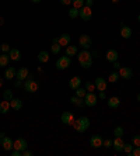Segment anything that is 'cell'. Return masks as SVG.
I'll list each match as a JSON object with an SVG mask.
<instances>
[{"label": "cell", "instance_id": "30bf717a", "mask_svg": "<svg viewBox=\"0 0 140 156\" xmlns=\"http://www.w3.org/2000/svg\"><path fill=\"white\" fill-rule=\"evenodd\" d=\"M102 144H104V139H102V136L101 135H93L90 139V145L93 146V148L98 149L102 146Z\"/></svg>", "mask_w": 140, "mask_h": 156}, {"label": "cell", "instance_id": "83f0119b", "mask_svg": "<svg viewBox=\"0 0 140 156\" xmlns=\"http://www.w3.org/2000/svg\"><path fill=\"white\" fill-rule=\"evenodd\" d=\"M70 101H72V104L77 105L79 108H81L83 105H84V100H83V98H80V97H77V96H73V97L70 98Z\"/></svg>", "mask_w": 140, "mask_h": 156}, {"label": "cell", "instance_id": "ffe728a7", "mask_svg": "<svg viewBox=\"0 0 140 156\" xmlns=\"http://www.w3.org/2000/svg\"><path fill=\"white\" fill-rule=\"evenodd\" d=\"M70 41H72V37L69 35V34H62L59 37V45L60 47H67L70 45Z\"/></svg>", "mask_w": 140, "mask_h": 156}, {"label": "cell", "instance_id": "f35d334b", "mask_svg": "<svg viewBox=\"0 0 140 156\" xmlns=\"http://www.w3.org/2000/svg\"><path fill=\"white\" fill-rule=\"evenodd\" d=\"M132 144H133V146H140V135H135L133 136Z\"/></svg>", "mask_w": 140, "mask_h": 156}, {"label": "cell", "instance_id": "f546056e", "mask_svg": "<svg viewBox=\"0 0 140 156\" xmlns=\"http://www.w3.org/2000/svg\"><path fill=\"white\" fill-rule=\"evenodd\" d=\"M108 80L111 82V83H116L119 80V73L116 72V70H114V72H111V75H109V77H108Z\"/></svg>", "mask_w": 140, "mask_h": 156}, {"label": "cell", "instance_id": "7a4b0ae2", "mask_svg": "<svg viewBox=\"0 0 140 156\" xmlns=\"http://www.w3.org/2000/svg\"><path fill=\"white\" fill-rule=\"evenodd\" d=\"M88 127H90V118L88 117H80L73 122V128L77 132H86L88 129Z\"/></svg>", "mask_w": 140, "mask_h": 156}, {"label": "cell", "instance_id": "11a10c76", "mask_svg": "<svg viewBox=\"0 0 140 156\" xmlns=\"http://www.w3.org/2000/svg\"><path fill=\"white\" fill-rule=\"evenodd\" d=\"M0 84H2V77H0Z\"/></svg>", "mask_w": 140, "mask_h": 156}, {"label": "cell", "instance_id": "e0dca14e", "mask_svg": "<svg viewBox=\"0 0 140 156\" xmlns=\"http://www.w3.org/2000/svg\"><path fill=\"white\" fill-rule=\"evenodd\" d=\"M9 56H10L11 61H14V62H18L20 59H21V52L18 51L17 48H11L10 52H9Z\"/></svg>", "mask_w": 140, "mask_h": 156}, {"label": "cell", "instance_id": "d6a6232c", "mask_svg": "<svg viewBox=\"0 0 140 156\" xmlns=\"http://www.w3.org/2000/svg\"><path fill=\"white\" fill-rule=\"evenodd\" d=\"M79 9H74V7H72L70 10H69V17L70 18H77L79 17Z\"/></svg>", "mask_w": 140, "mask_h": 156}, {"label": "cell", "instance_id": "db71d44e", "mask_svg": "<svg viewBox=\"0 0 140 156\" xmlns=\"http://www.w3.org/2000/svg\"><path fill=\"white\" fill-rule=\"evenodd\" d=\"M137 18H139V23H140V13H139V16H137Z\"/></svg>", "mask_w": 140, "mask_h": 156}, {"label": "cell", "instance_id": "7c38bea8", "mask_svg": "<svg viewBox=\"0 0 140 156\" xmlns=\"http://www.w3.org/2000/svg\"><path fill=\"white\" fill-rule=\"evenodd\" d=\"M94 84H95V89L100 91H105L107 90V80L104 79V77H97L95 79V82H94Z\"/></svg>", "mask_w": 140, "mask_h": 156}, {"label": "cell", "instance_id": "f6af8a7d", "mask_svg": "<svg viewBox=\"0 0 140 156\" xmlns=\"http://www.w3.org/2000/svg\"><path fill=\"white\" fill-rule=\"evenodd\" d=\"M34 153L31 152V151H27V149H25V151H22V156H32Z\"/></svg>", "mask_w": 140, "mask_h": 156}, {"label": "cell", "instance_id": "3957f363", "mask_svg": "<svg viewBox=\"0 0 140 156\" xmlns=\"http://www.w3.org/2000/svg\"><path fill=\"white\" fill-rule=\"evenodd\" d=\"M84 104L88 105V107H95L98 103V96L94 93V91H87V94L84 96Z\"/></svg>", "mask_w": 140, "mask_h": 156}, {"label": "cell", "instance_id": "816d5d0a", "mask_svg": "<svg viewBox=\"0 0 140 156\" xmlns=\"http://www.w3.org/2000/svg\"><path fill=\"white\" fill-rule=\"evenodd\" d=\"M119 0H112V3H118Z\"/></svg>", "mask_w": 140, "mask_h": 156}, {"label": "cell", "instance_id": "cb8c5ba5", "mask_svg": "<svg viewBox=\"0 0 140 156\" xmlns=\"http://www.w3.org/2000/svg\"><path fill=\"white\" fill-rule=\"evenodd\" d=\"M119 104H121V98L119 97H111L108 100V107L109 108H118Z\"/></svg>", "mask_w": 140, "mask_h": 156}, {"label": "cell", "instance_id": "5bb4252c", "mask_svg": "<svg viewBox=\"0 0 140 156\" xmlns=\"http://www.w3.org/2000/svg\"><path fill=\"white\" fill-rule=\"evenodd\" d=\"M28 76H29V72H28V69H27L25 66L24 68H20V69L17 70V73H15V77H17L18 80H21V82L22 80H25Z\"/></svg>", "mask_w": 140, "mask_h": 156}, {"label": "cell", "instance_id": "e575fe53", "mask_svg": "<svg viewBox=\"0 0 140 156\" xmlns=\"http://www.w3.org/2000/svg\"><path fill=\"white\" fill-rule=\"evenodd\" d=\"M84 87H86L87 91H94V90H95V84H94L93 82H90V80H88V82H86Z\"/></svg>", "mask_w": 140, "mask_h": 156}, {"label": "cell", "instance_id": "c3c4849f", "mask_svg": "<svg viewBox=\"0 0 140 156\" xmlns=\"http://www.w3.org/2000/svg\"><path fill=\"white\" fill-rule=\"evenodd\" d=\"M15 87H21V80L17 79V82H15Z\"/></svg>", "mask_w": 140, "mask_h": 156}, {"label": "cell", "instance_id": "ee69618b", "mask_svg": "<svg viewBox=\"0 0 140 156\" xmlns=\"http://www.w3.org/2000/svg\"><path fill=\"white\" fill-rule=\"evenodd\" d=\"M84 4H86V6H88V7H93V6H94V0H86V2H84Z\"/></svg>", "mask_w": 140, "mask_h": 156}, {"label": "cell", "instance_id": "8fae6325", "mask_svg": "<svg viewBox=\"0 0 140 156\" xmlns=\"http://www.w3.org/2000/svg\"><path fill=\"white\" fill-rule=\"evenodd\" d=\"M123 145H125V142H123L122 136H116V138L112 141V148H115L116 152H122Z\"/></svg>", "mask_w": 140, "mask_h": 156}, {"label": "cell", "instance_id": "b9f144b4", "mask_svg": "<svg viewBox=\"0 0 140 156\" xmlns=\"http://www.w3.org/2000/svg\"><path fill=\"white\" fill-rule=\"evenodd\" d=\"M60 3L63 4V6H70V4L73 3V0H60Z\"/></svg>", "mask_w": 140, "mask_h": 156}, {"label": "cell", "instance_id": "f907efd6", "mask_svg": "<svg viewBox=\"0 0 140 156\" xmlns=\"http://www.w3.org/2000/svg\"><path fill=\"white\" fill-rule=\"evenodd\" d=\"M137 101H140V93L137 94Z\"/></svg>", "mask_w": 140, "mask_h": 156}, {"label": "cell", "instance_id": "d590c367", "mask_svg": "<svg viewBox=\"0 0 140 156\" xmlns=\"http://www.w3.org/2000/svg\"><path fill=\"white\" fill-rule=\"evenodd\" d=\"M72 4H73V7H74V9H79V10H80V9L84 6V0H73Z\"/></svg>", "mask_w": 140, "mask_h": 156}, {"label": "cell", "instance_id": "277c9868", "mask_svg": "<svg viewBox=\"0 0 140 156\" xmlns=\"http://www.w3.org/2000/svg\"><path fill=\"white\" fill-rule=\"evenodd\" d=\"M79 17L81 18L83 21H90L91 18H93V10H91V7L83 6L79 11Z\"/></svg>", "mask_w": 140, "mask_h": 156}, {"label": "cell", "instance_id": "4316f807", "mask_svg": "<svg viewBox=\"0 0 140 156\" xmlns=\"http://www.w3.org/2000/svg\"><path fill=\"white\" fill-rule=\"evenodd\" d=\"M38 61H39L41 63H46V62L49 61V54H48L46 51H41L39 54H38Z\"/></svg>", "mask_w": 140, "mask_h": 156}, {"label": "cell", "instance_id": "d4e9b609", "mask_svg": "<svg viewBox=\"0 0 140 156\" xmlns=\"http://www.w3.org/2000/svg\"><path fill=\"white\" fill-rule=\"evenodd\" d=\"M9 62H10V56H9V54H2L0 55V68L7 66Z\"/></svg>", "mask_w": 140, "mask_h": 156}, {"label": "cell", "instance_id": "bcb514c9", "mask_svg": "<svg viewBox=\"0 0 140 156\" xmlns=\"http://www.w3.org/2000/svg\"><path fill=\"white\" fill-rule=\"evenodd\" d=\"M112 63H114V68H115V69H119V68H121V65H119V62H118V61L112 62Z\"/></svg>", "mask_w": 140, "mask_h": 156}, {"label": "cell", "instance_id": "4dcf8cb0", "mask_svg": "<svg viewBox=\"0 0 140 156\" xmlns=\"http://www.w3.org/2000/svg\"><path fill=\"white\" fill-rule=\"evenodd\" d=\"M87 94V90H86V87H81L80 86L79 89H76V96L80 98H84V96Z\"/></svg>", "mask_w": 140, "mask_h": 156}, {"label": "cell", "instance_id": "484cf974", "mask_svg": "<svg viewBox=\"0 0 140 156\" xmlns=\"http://www.w3.org/2000/svg\"><path fill=\"white\" fill-rule=\"evenodd\" d=\"M77 47L76 45H67L66 47V55L67 56H74V55H77Z\"/></svg>", "mask_w": 140, "mask_h": 156}, {"label": "cell", "instance_id": "7402d4cb", "mask_svg": "<svg viewBox=\"0 0 140 156\" xmlns=\"http://www.w3.org/2000/svg\"><path fill=\"white\" fill-rule=\"evenodd\" d=\"M11 105H10V101L7 100H3V101H0V113L2 114H7L10 111Z\"/></svg>", "mask_w": 140, "mask_h": 156}, {"label": "cell", "instance_id": "ba28073f", "mask_svg": "<svg viewBox=\"0 0 140 156\" xmlns=\"http://www.w3.org/2000/svg\"><path fill=\"white\" fill-rule=\"evenodd\" d=\"M38 83L36 82H34L32 79H28L27 82L24 83V90L28 91V93H35L36 90H38Z\"/></svg>", "mask_w": 140, "mask_h": 156}, {"label": "cell", "instance_id": "5b68a950", "mask_svg": "<svg viewBox=\"0 0 140 156\" xmlns=\"http://www.w3.org/2000/svg\"><path fill=\"white\" fill-rule=\"evenodd\" d=\"M70 63H72L70 56H67V55H66V56H60V58L56 61V68H58L59 70H65L70 66Z\"/></svg>", "mask_w": 140, "mask_h": 156}, {"label": "cell", "instance_id": "f5cc1de1", "mask_svg": "<svg viewBox=\"0 0 140 156\" xmlns=\"http://www.w3.org/2000/svg\"><path fill=\"white\" fill-rule=\"evenodd\" d=\"M2 141H3V138H2V136H0V146H2Z\"/></svg>", "mask_w": 140, "mask_h": 156}, {"label": "cell", "instance_id": "681fc988", "mask_svg": "<svg viewBox=\"0 0 140 156\" xmlns=\"http://www.w3.org/2000/svg\"><path fill=\"white\" fill-rule=\"evenodd\" d=\"M31 2H32L34 4H38V3H41V2H42V0H31Z\"/></svg>", "mask_w": 140, "mask_h": 156}, {"label": "cell", "instance_id": "4fadbf2b", "mask_svg": "<svg viewBox=\"0 0 140 156\" xmlns=\"http://www.w3.org/2000/svg\"><path fill=\"white\" fill-rule=\"evenodd\" d=\"M2 145H3V149L4 151H11V149H14V141L9 136H4L3 141H2Z\"/></svg>", "mask_w": 140, "mask_h": 156}, {"label": "cell", "instance_id": "7dc6e473", "mask_svg": "<svg viewBox=\"0 0 140 156\" xmlns=\"http://www.w3.org/2000/svg\"><path fill=\"white\" fill-rule=\"evenodd\" d=\"M105 97H107V94H105V91H100V98H102V100H104Z\"/></svg>", "mask_w": 140, "mask_h": 156}, {"label": "cell", "instance_id": "9c48e42d", "mask_svg": "<svg viewBox=\"0 0 140 156\" xmlns=\"http://www.w3.org/2000/svg\"><path fill=\"white\" fill-rule=\"evenodd\" d=\"M60 120L63 124H66V125H73V122H74V115H73V113H70V111H65V113L60 115Z\"/></svg>", "mask_w": 140, "mask_h": 156}, {"label": "cell", "instance_id": "8992f818", "mask_svg": "<svg viewBox=\"0 0 140 156\" xmlns=\"http://www.w3.org/2000/svg\"><path fill=\"white\" fill-rule=\"evenodd\" d=\"M79 44L81 45V48H84V49H88V48L93 47V40L90 38V35L83 34V35L79 38Z\"/></svg>", "mask_w": 140, "mask_h": 156}, {"label": "cell", "instance_id": "60d3db41", "mask_svg": "<svg viewBox=\"0 0 140 156\" xmlns=\"http://www.w3.org/2000/svg\"><path fill=\"white\" fill-rule=\"evenodd\" d=\"M102 145H104L105 148H111V146H112V141H111V139H105Z\"/></svg>", "mask_w": 140, "mask_h": 156}, {"label": "cell", "instance_id": "52a82bcc", "mask_svg": "<svg viewBox=\"0 0 140 156\" xmlns=\"http://www.w3.org/2000/svg\"><path fill=\"white\" fill-rule=\"evenodd\" d=\"M118 73H119V77H122L125 80L132 79V76H133V70L130 68H128V66H121Z\"/></svg>", "mask_w": 140, "mask_h": 156}, {"label": "cell", "instance_id": "d6986e66", "mask_svg": "<svg viewBox=\"0 0 140 156\" xmlns=\"http://www.w3.org/2000/svg\"><path fill=\"white\" fill-rule=\"evenodd\" d=\"M105 59H107L108 62L118 61V51H116V49H109V51L105 54Z\"/></svg>", "mask_w": 140, "mask_h": 156}, {"label": "cell", "instance_id": "ab89813d", "mask_svg": "<svg viewBox=\"0 0 140 156\" xmlns=\"http://www.w3.org/2000/svg\"><path fill=\"white\" fill-rule=\"evenodd\" d=\"M130 155H133V156H140V146H135Z\"/></svg>", "mask_w": 140, "mask_h": 156}, {"label": "cell", "instance_id": "f1b7e54d", "mask_svg": "<svg viewBox=\"0 0 140 156\" xmlns=\"http://www.w3.org/2000/svg\"><path fill=\"white\" fill-rule=\"evenodd\" d=\"M13 97H14V93H13V90L7 89V90L3 91V100H7V101H10Z\"/></svg>", "mask_w": 140, "mask_h": 156}, {"label": "cell", "instance_id": "7bdbcfd3", "mask_svg": "<svg viewBox=\"0 0 140 156\" xmlns=\"http://www.w3.org/2000/svg\"><path fill=\"white\" fill-rule=\"evenodd\" d=\"M22 155V152L21 151H17V149H14L13 152H11V156H21Z\"/></svg>", "mask_w": 140, "mask_h": 156}, {"label": "cell", "instance_id": "6da1fadb", "mask_svg": "<svg viewBox=\"0 0 140 156\" xmlns=\"http://www.w3.org/2000/svg\"><path fill=\"white\" fill-rule=\"evenodd\" d=\"M77 59H79L81 68L84 69H88L93 65V55L90 54L88 49H83L81 52H77Z\"/></svg>", "mask_w": 140, "mask_h": 156}, {"label": "cell", "instance_id": "ac0fdd59", "mask_svg": "<svg viewBox=\"0 0 140 156\" xmlns=\"http://www.w3.org/2000/svg\"><path fill=\"white\" fill-rule=\"evenodd\" d=\"M69 86H70V89H72V90L79 89V87L81 86V77H79V76L72 77V79H70V82H69Z\"/></svg>", "mask_w": 140, "mask_h": 156}, {"label": "cell", "instance_id": "836d02e7", "mask_svg": "<svg viewBox=\"0 0 140 156\" xmlns=\"http://www.w3.org/2000/svg\"><path fill=\"white\" fill-rule=\"evenodd\" d=\"M133 148H135L133 144H125V145H123V151L126 152V155H130L132 151H133Z\"/></svg>", "mask_w": 140, "mask_h": 156}, {"label": "cell", "instance_id": "1f68e13d", "mask_svg": "<svg viewBox=\"0 0 140 156\" xmlns=\"http://www.w3.org/2000/svg\"><path fill=\"white\" fill-rule=\"evenodd\" d=\"M60 49H62V47L59 45V42L58 44H52V47H50V52L55 54V55H58L59 52H60Z\"/></svg>", "mask_w": 140, "mask_h": 156}, {"label": "cell", "instance_id": "2e32d148", "mask_svg": "<svg viewBox=\"0 0 140 156\" xmlns=\"http://www.w3.org/2000/svg\"><path fill=\"white\" fill-rule=\"evenodd\" d=\"M121 37L122 38H125V40H129L130 37H132V28L128 26H121Z\"/></svg>", "mask_w": 140, "mask_h": 156}, {"label": "cell", "instance_id": "8d00e7d4", "mask_svg": "<svg viewBox=\"0 0 140 156\" xmlns=\"http://www.w3.org/2000/svg\"><path fill=\"white\" fill-rule=\"evenodd\" d=\"M10 45L9 44H2L0 45V51H2V54H7V52H10Z\"/></svg>", "mask_w": 140, "mask_h": 156}, {"label": "cell", "instance_id": "9a60e30c", "mask_svg": "<svg viewBox=\"0 0 140 156\" xmlns=\"http://www.w3.org/2000/svg\"><path fill=\"white\" fill-rule=\"evenodd\" d=\"M14 149H17V151H25L27 149V141H25L24 138H18L14 141Z\"/></svg>", "mask_w": 140, "mask_h": 156}, {"label": "cell", "instance_id": "603a6c76", "mask_svg": "<svg viewBox=\"0 0 140 156\" xmlns=\"http://www.w3.org/2000/svg\"><path fill=\"white\" fill-rule=\"evenodd\" d=\"M15 73H17V70H15L14 68H7V69L4 70V79L13 80L15 76Z\"/></svg>", "mask_w": 140, "mask_h": 156}, {"label": "cell", "instance_id": "44dd1931", "mask_svg": "<svg viewBox=\"0 0 140 156\" xmlns=\"http://www.w3.org/2000/svg\"><path fill=\"white\" fill-rule=\"evenodd\" d=\"M10 105H11V108H13V110L18 111V110H21V107H22V101L20 100V98L13 97V98L10 100Z\"/></svg>", "mask_w": 140, "mask_h": 156}, {"label": "cell", "instance_id": "74e56055", "mask_svg": "<svg viewBox=\"0 0 140 156\" xmlns=\"http://www.w3.org/2000/svg\"><path fill=\"white\" fill-rule=\"evenodd\" d=\"M114 135H115V136H123V128L122 127H115V129H114Z\"/></svg>", "mask_w": 140, "mask_h": 156}]
</instances>
